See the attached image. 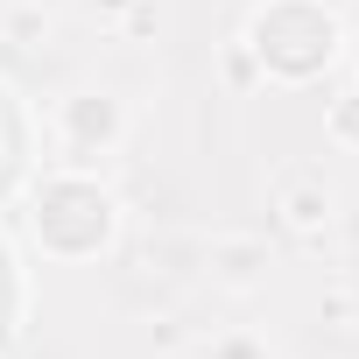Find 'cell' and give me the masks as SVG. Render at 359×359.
I'll use <instances>...</instances> for the list:
<instances>
[{"label": "cell", "mask_w": 359, "mask_h": 359, "mask_svg": "<svg viewBox=\"0 0 359 359\" xmlns=\"http://www.w3.org/2000/svg\"><path fill=\"white\" fill-rule=\"evenodd\" d=\"M29 226H36L43 254H57V261H85V254L113 247V233H120V205H113V191L92 184L85 169H64V176H43V184H36Z\"/></svg>", "instance_id": "1"}, {"label": "cell", "mask_w": 359, "mask_h": 359, "mask_svg": "<svg viewBox=\"0 0 359 359\" xmlns=\"http://www.w3.org/2000/svg\"><path fill=\"white\" fill-rule=\"evenodd\" d=\"M247 50H254L261 78H310L338 57V22L310 0H275L247 22Z\"/></svg>", "instance_id": "2"}, {"label": "cell", "mask_w": 359, "mask_h": 359, "mask_svg": "<svg viewBox=\"0 0 359 359\" xmlns=\"http://www.w3.org/2000/svg\"><path fill=\"white\" fill-rule=\"evenodd\" d=\"M120 134H127V106L113 92H71L57 106V148L71 169H92L99 155H113Z\"/></svg>", "instance_id": "3"}, {"label": "cell", "mask_w": 359, "mask_h": 359, "mask_svg": "<svg viewBox=\"0 0 359 359\" xmlns=\"http://www.w3.org/2000/svg\"><path fill=\"white\" fill-rule=\"evenodd\" d=\"M275 212H282V226L296 240H317L331 226V212H338V191L324 184V169L296 162V169H282V184H275Z\"/></svg>", "instance_id": "4"}, {"label": "cell", "mask_w": 359, "mask_h": 359, "mask_svg": "<svg viewBox=\"0 0 359 359\" xmlns=\"http://www.w3.org/2000/svg\"><path fill=\"white\" fill-rule=\"evenodd\" d=\"M212 268H219L226 289H254L261 268H268V247L261 240H212Z\"/></svg>", "instance_id": "5"}, {"label": "cell", "mask_w": 359, "mask_h": 359, "mask_svg": "<svg viewBox=\"0 0 359 359\" xmlns=\"http://www.w3.org/2000/svg\"><path fill=\"white\" fill-rule=\"evenodd\" d=\"M50 36V8L43 0H15L8 15H0V43H15V50H43Z\"/></svg>", "instance_id": "6"}, {"label": "cell", "mask_w": 359, "mask_h": 359, "mask_svg": "<svg viewBox=\"0 0 359 359\" xmlns=\"http://www.w3.org/2000/svg\"><path fill=\"white\" fill-rule=\"evenodd\" d=\"M324 127H331V141H345V148H359V92H345V99H331V113H324Z\"/></svg>", "instance_id": "7"}, {"label": "cell", "mask_w": 359, "mask_h": 359, "mask_svg": "<svg viewBox=\"0 0 359 359\" xmlns=\"http://www.w3.org/2000/svg\"><path fill=\"white\" fill-rule=\"evenodd\" d=\"M226 71H233V85H254V78H261V64H254V50H247V43H233V50H226Z\"/></svg>", "instance_id": "8"}, {"label": "cell", "mask_w": 359, "mask_h": 359, "mask_svg": "<svg viewBox=\"0 0 359 359\" xmlns=\"http://www.w3.org/2000/svg\"><path fill=\"white\" fill-rule=\"evenodd\" d=\"M205 359H268L254 338H219V345H205Z\"/></svg>", "instance_id": "9"}, {"label": "cell", "mask_w": 359, "mask_h": 359, "mask_svg": "<svg viewBox=\"0 0 359 359\" xmlns=\"http://www.w3.org/2000/svg\"><path fill=\"white\" fill-rule=\"evenodd\" d=\"M155 29V8H148V0H134V8H127V36H148Z\"/></svg>", "instance_id": "10"}, {"label": "cell", "mask_w": 359, "mask_h": 359, "mask_svg": "<svg viewBox=\"0 0 359 359\" xmlns=\"http://www.w3.org/2000/svg\"><path fill=\"white\" fill-rule=\"evenodd\" d=\"M134 0H92V15H127Z\"/></svg>", "instance_id": "11"}]
</instances>
